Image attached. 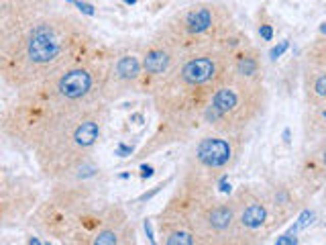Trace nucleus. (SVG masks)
<instances>
[{
	"label": "nucleus",
	"instance_id": "a211bd4d",
	"mask_svg": "<svg viewBox=\"0 0 326 245\" xmlns=\"http://www.w3.org/2000/svg\"><path fill=\"white\" fill-rule=\"evenodd\" d=\"M218 186H220V190H222V192H230V186L226 184V180H224V178H220V182H218Z\"/></svg>",
	"mask_w": 326,
	"mask_h": 245
},
{
	"label": "nucleus",
	"instance_id": "39448f33",
	"mask_svg": "<svg viewBox=\"0 0 326 245\" xmlns=\"http://www.w3.org/2000/svg\"><path fill=\"white\" fill-rule=\"evenodd\" d=\"M265 102L267 94L261 80H247L228 72L216 86L202 119L216 133L239 137L263 113Z\"/></svg>",
	"mask_w": 326,
	"mask_h": 245
},
{
	"label": "nucleus",
	"instance_id": "2eb2a0df",
	"mask_svg": "<svg viewBox=\"0 0 326 245\" xmlns=\"http://www.w3.org/2000/svg\"><path fill=\"white\" fill-rule=\"evenodd\" d=\"M294 233L290 231V233H286V235H282V237H277V243L275 245H298V239L296 237H292Z\"/></svg>",
	"mask_w": 326,
	"mask_h": 245
},
{
	"label": "nucleus",
	"instance_id": "aec40b11",
	"mask_svg": "<svg viewBox=\"0 0 326 245\" xmlns=\"http://www.w3.org/2000/svg\"><path fill=\"white\" fill-rule=\"evenodd\" d=\"M151 174H153V170L149 166H143V178H149Z\"/></svg>",
	"mask_w": 326,
	"mask_h": 245
},
{
	"label": "nucleus",
	"instance_id": "412c9836",
	"mask_svg": "<svg viewBox=\"0 0 326 245\" xmlns=\"http://www.w3.org/2000/svg\"><path fill=\"white\" fill-rule=\"evenodd\" d=\"M29 245H41V243L37 241V237H31V239H29Z\"/></svg>",
	"mask_w": 326,
	"mask_h": 245
},
{
	"label": "nucleus",
	"instance_id": "1a4fd4ad",
	"mask_svg": "<svg viewBox=\"0 0 326 245\" xmlns=\"http://www.w3.org/2000/svg\"><path fill=\"white\" fill-rule=\"evenodd\" d=\"M304 90L306 100L312 108L326 106V68L320 65H308L304 74Z\"/></svg>",
	"mask_w": 326,
	"mask_h": 245
},
{
	"label": "nucleus",
	"instance_id": "7ed1b4c3",
	"mask_svg": "<svg viewBox=\"0 0 326 245\" xmlns=\"http://www.w3.org/2000/svg\"><path fill=\"white\" fill-rule=\"evenodd\" d=\"M104 125V110L100 104L80 113L47 135L37 147L35 155L45 176L61 178L84 164L88 151L98 143Z\"/></svg>",
	"mask_w": 326,
	"mask_h": 245
},
{
	"label": "nucleus",
	"instance_id": "9d476101",
	"mask_svg": "<svg viewBox=\"0 0 326 245\" xmlns=\"http://www.w3.org/2000/svg\"><path fill=\"white\" fill-rule=\"evenodd\" d=\"M235 221H237V207H235V203H232V205H230V203L214 205V207H210V209L206 211V215H204V219H202V223H204L208 229L216 231V233L228 231V229L235 225Z\"/></svg>",
	"mask_w": 326,
	"mask_h": 245
},
{
	"label": "nucleus",
	"instance_id": "423d86ee",
	"mask_svg": "<svg viewBox=\"0 0 326 245\" xmlns=\"http://www.w3.org/2000/svg\"><path fill=\"white\" fill-rule=\"evenodd\" d=\"M235 139L237 137L222 135V133L202 137L194 149V162L200 168V172H190V176H196L198 180L210 184L216 172L228 168L235 162L237 158Z\"/></svg>",
	"mask_w": 326,
	"mask_h": 245
},
{
	"label": "nucleus",
	"instance_id": "f257e3e1",
	"mask_svg": "<svg viewBox=\"0 0 326 245\" xmlns=\"http://www.w3.org/2000/svg\"><path fill=\"white\" fill-rule=\"evenodd\" d=\"M110 63L98 53L20 90L14 106L4 113V135L33 149L63 123L96 106L106 94Z\"/></svg>",
	"mask_w": 326,
	"mask_h": 245
},
{
	"label": "nucleus",
	"instance_id": "6ab92c4d",
	"mask_svg": "<svg viewBox=\"0 0 326 245\" xmlns=\"http://www.w3.org/2000/svg\"><path fill=\"white\" fill-rule=\"evenodd\" d=\"M131 151H133V149H131V147H127V145H121V147H119V155H123V158H125L127 153H131Z\"/></svg>",
	"mask_w": 326,
	"mask_h": 245
},
{
	"label": "nucleus",
	"instance_id": "f8f14e48",
	"mask_svg": "<svg viewBox=\"0 0 326 245\" xmlns=\"http://www.w3.org/2000/svg\"><path fill=\"white\" fill-rule=\"evenodd\" d=\"M165 245H194V235L183 229H175L167 235Z\"/></svg>",
	"mask_w": 326,
	"mask_h": 245
},
{
	"label": "nucleus",
	"instance_id": "f03ea898",
	"mask_svg": "<svg viewBox=\"0 0 326 245\" xmlns=\"http://www.w3.org/2000/svg\"><path fill=\"white\" fill-rule=\"evenodd\" d=\"M0 39L2 78L16 90L61 74L82 61L92 45L88 27L65 12H47Z\"/></svg>",
	"mask_w": 326,
	"mask_h": 245
},
{
	"label": "nucleus",
	"instance_id": "0eeeda50",
	"mask_svg": "<svg viewBox=\"0 0 326 245\" xmlns=\"http://www.w3.org/2000/svg\"><path fill=\"white\" fill-rule=\"evenodd\" d=\"M181 53L179 49L165 37V35H157L151 45L147 47L145 55H143V76L147 80H157V84L161 82V78L179 61Z\"/></svg>",
	"mask_w": 326,
	"mask_h": 245
},
{
	"label": "nucleus",
	"instance_id": "ddd939ff",
	"mask_svg": "<svg viewBox=\"0 0 326 245\" xmlns=\"http://www.w3.org/2000/svg\"><path fill=\"white\" fill-rule=\"evenodd\" d=\"M92 245H119V233L114 229H100L94 235Z\"/></svg>",
	"mask_w": 326,
	"mask_h": 245
},
{
	"label": "nucleus",
	"instance_id": "4468645a",
	"mask_svg": "<svg viewBox=\"0 0 326 245\" xmlns=\"http://www.w3.org/2000/svg\"><path fill=\"white\" fill-rule=\"evenodd\" d=\"M310 221H312V213H310V211H304V213L300 215V219H298V223H296V225H294V227H292L290 231H292V233H296L298 229H304V227H306V225H308Z\"/></svg>",
	"mask_w": 326,
	"mask_h": 245
},
{
	"label": "nucleus",
	"instance_id": "9b49d317",
	"mask_svg": "<svg viewBox=\"0 0 326 245\" xmlns=\"http://www.w3.org/2000/svg\"><path fill=\"white\" fill-rule=\"evenodd\" d=\"M308 61L312 65H320V68H326V37H318L310 49H308Z\"/></svg>",
	"mask_w": 326,
	"mask_h": 245
},
{
	"label": "nucleus",
	"instance_id": "dca6fc26",
	"mask_svg": "<svg viewBox=\"0 0 326 245\" xmlns=\"http://www.w3.org/2000/svg\"><path fill=\"white\" fill-rule=\"evenodd\" d=\"M288 47H290V43H288V41H282L277 47H273V49H271V59H277V57H280V55H282Z\"/></svg>",
	"mask_w": 326,
	"mask_h": 245
},
{
	"label": "nucleus",
	"instance_id": "f3484780",
	"mask_svg": "<svg viewBox=\"0 0 326 245\" xmlns=\"http://www.w3.org/2000/svg\"><path fill=\"white\" fill-rule=\"evenodd\" d=\"M259 33H261V37H263L265 41H271V37H273L271 25H259Z\"/></svg>",
	"mask_w": 326,
	"mask_h": 245
},
{
	"label": "nucleus",
	"instance_id": "4be33fe9",
	"mask_svg": "<svg viewBox=\"0 0 326 245\" xmlns=\"http://www.w3.org/2000/svg\"><path fill=\"white\" fill-rule=\"evenodd\" d=\"M47 245H53V243H47Z\"/></svg>",
	"mask_w": 326,
	"mask_h": 245
},
{
	"label": "nucleus",
	"instance_id": "6e6552de",
	"mask_svg": "<svg viewBox=\"0 0 326 245\" xmlns=\"http://www.w3.org/2000/svg\"><path fill=\"white\" fill-rule=\"evenodd\" d=\"M143 78V59H139L135 53H125L117 57V61L108 68V80H106V94L114 88L127 90L139 84Z\"/></svg>",
	"mask_w": 326,
	"mask_h": 245
},
{
	"label": "nucleus",
	"instance_id": "20e7f679",
	"mask_svg": "<svg viewBox=\"0 0 326 245\" xmlns=\"http://www.w3.org/2000/svg\"><path fill=\"white\" fill-rule=\"evenodd\" d=\"M165 35L181 55L214 49L235 33L232 12L226 4L214 0H202L175 12L159 31Z\"/></svg>",
	"mask_w": 326,
	"mask_h": 245
}]
</instances>
